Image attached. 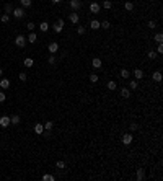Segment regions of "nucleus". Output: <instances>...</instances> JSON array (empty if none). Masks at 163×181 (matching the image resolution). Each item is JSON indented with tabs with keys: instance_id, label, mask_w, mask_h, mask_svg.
I'll return each mask as SVG.
<instances>
[{
	"instance_id": "obj_36",
	"label": "nucleus",
	"mask_w": 163,
	"mask_h": 181,
	"mask_svg": "<svg viewBox=\"0 0 163 181\" xmlns=\"http://www.w3.org/2000/svg\"><path fill=\"white\" fill-rule=\"evenodd\" d=\"M137 85H139V83H137V80H132V82L129 83V87H131V90H135V88H137Z\"/></svg>"
},
{
	"instance_id": "obj_7",
	"label": "nucleus",
	"mask_w": 163,
	"mask_h": 181,
	"mask_svg": "<svg viewBox=\"0 0 163 181\" xmlns=\"http://www.w3.org/2000/svg\"><path fill=\"white\" fill-rule=\"evenodd\" d=\"M91 65H93V69H96V70L103 67V64H101V59H100V57H95V59L91 60Z\"/></svg>"
},
{
	"instance_id": "obj_22",
	"label": "nucleus",
	"mask_w": 163,
	"mask_h": 181,
	"mask_svg": "<svg viewBox=\"0 0 163 181\" xmlns=\"http://www.w3.org/2000/svg\"><path fill=\"white\" fill-rule=\"evenodd\" d=\"M129 75H131V72H129L127 69H122V70H121V77L124 78V80H127V78H129Z\"/></svg>"
},
{
	"instance_id": "obj_38",
	"label": "nucleus",
	"mask_w": 163,
	"mask_h": 181,
	"mask_svg": "<svg viewBox=\"0 0 163 181\" xmlns=\"http://www.w3.org/2000/svg\"><path fill=\"white\" fill-rule=\"evenodd\" d=\"M18 78H20V80H21V82H26V78H28V75H26L25 72H21V73L18 75Z\"/></svg>"
},
{
	"instance_id": "obj_17",
	"label": "nucleus",
	"mask_w": 163,
	"mask_h": 181,
	"mask_svg": "<svg viewBox=\"0 0 163 181\" xmlns=\"http://www.w3.org/2000/svg\"><path fill=\"white\" fill-rule=\"evenodd\" d=\"M121 96H122V98H129V96H131V90H127V88H121Z\"/></svg>"
},
{
	"instance_id": "obj_8",
	"label": "nucleus",
	"mask_w": 163,
	"mask_h": 181,
	"mask_svg": "<svg viewBox=\"0 0 163 181\" xmlns=\"http://www.w3.org/2000/svg\"><path fill=\"white\" fill-rule=\"evenodd\" d=\"M132 140H134V139H132L131 134H124V135H122V144H124V145H131Z\"/></svg>"
},
{
	"instance_id": "obj_27",
	"label": "nucleus",
	"mask_w": 163,
	"mask_h": 181,
	"mask_svg": "<svg viewBox=\"0 0 163 181\" xmlns=\"http://www.w3.org/2000/svg\"><path fill=\"white\" fill-rule=\"evenodd\" d=\"M108 88H109V90H116V88H117V83L114 82V80H111V82H108Z\"/></svg>"
},
{
	"instance_id": "obj_25",
	"label": "nucleus",
	"mask_w": 163,
	"mask_h": 181,
	"mask_svg": "<svg viewBox=\"0 0 163 181\" xmlns=\"http://www.w3.org/2000/svg\"><path fill=\"white\" fill-rule=\"evenodd\" d=\"M88 78H90V82H91V83H96V82L100 80V77H98L96 73H90V77H88Z\"/></svg>"
},
{
	"instance_id": "obj_30",
	"label": "nucleus",
	"mask_w": 163,
	"mask_h": 181,
	"mask_svg": "<svg viewBox=\"0 0 163 181\" xmlns=\"http://www.w3.org/2000/svg\"><path fill=\"white\" fill-rule=\"evenodd\" d=\"M153 39H155L157 42H161V41H163V34H161V33H157V34H155V38H153Z\"/></svg>"
},
{
	"instance_id": "obj_24",
	"label": "nucleus",
	"mask_w": 163,
	"mask_h": 181,
	"mask_svg": "<svg viewBox=\"0 0 163 181\" xmlns=\"http://www.w3.org/2000/svg\"><path fill=\"white\" fill-rule=\"evenodd\" d=\"M25 67H33V64H34V60L31 59V57H28V59H25Z\"/></svg>"
},
{
	"instance_id": "obj_35",
	"label": "nucleus",
	"mask_w": 163,
	"mask_h": 181,
	"mask_svg": "<svg viewBox=\"0 0 163 181\" xmlns=\"http://www.w3.org/2000/svg\"><path fill=\"white\" fill-rule=\"evenodd\" d=\"M42 179H44V181H54L56 178H54L52 175H44V176H42Z\"/></svg>"
},
{
	"instance_id": "obj_15",
	"label": "nucleus",
	"mask_w": 163,
	"mask_h": 181,
	"mask_svg": "<svg viewBox=\"0 0 163 181\" xmlns=\"http://www.w3.org/2000/svg\"><path fill=\"white\" fill-rule=\"evenodd\" d=\"M90 28L91 29H100V21L98 20H91L90 21Z\"/></svg>"
},
{
	"instance_id": "obj_9",
	"label": "nucleus",
	"mask_w": 163,
	"mask_h": 181,
	"mask_svg": "<svg viewBox=\"0 0 163 181\" xmlns=\"http://www.w3.org/2000/svg\"><path fill=\"white\" fill-rule=\"evenodd\" d=\"M47 49H49L51 54H56V52L59 51V44H57V42H51L49 46H47Z\"/></svg>"
},
{
	"instance_id": "obj_2",
	"label": "nucleus",
	"mask_w": 163,
	"mask_h": 181,
	"mask_svg": "<svg viewBox=\"0 0 163 181\" xmlns=\"http://www.w3.org/2000/svg\"><path fill=\"white\" fill-rule=\"evenodd\" d=\"M64 20H57L56 21V25L54 26H52V29H54V33H57V34H59V33H62V29H64Z\"/></svg>"
},
{
	"instance_id": "obj_23",
	"label": "nucleus",
	"mask_w": 163,
	"mask_h": 181,
	"mask_svg": "<svg viewBox=\"0 0 163 181\" xmlns=\"http://www.w3.org/2000/svg\"><path fill=\"white\" fill-rule=\"evenodd\" d=\"M3 8H5V13H7V15H10V13L13 12V5H12V3H5V7H3Z\"/></svg>"
},
{
	"instance_id": "obj_46",
	"label": "nucleus",
	"mask_w": 163,
	"mask_h": 181,
	"mask_svg": "<svg viewBox=\"0 0 163 181\" xmlns=\"http://www.w3.org/2000/svg\"><path fill=\"white\" fill-rule=\"evenodd\" d=\"M2 73H3V69H2V67H0V75H2Z\"/></svg>"
},
{
	"instance_id": "obj_29",
	"label": "nucleus",
	"mask_w": 163,
	"mask_h": 181,
	"mask_svg": "<svg viewBox=\"0 0 163 181\" xmlns=\"http://www.w3.org/2000/svg\"><path fill=\"white\" fill-rule=\"evenodd\" d=\"M20 2H21V5H23V8L31 7V0H20Z\"/></svg>"
},
{
	"instance_id": "obj_40",
	"label": "nucleus",
	"mask_w": 163,
	"mask_h": 181,
	"mask_svg": "<svg viewBox=\"0 0 163 181\" xmlns=\"http://www.w3.org/2000/svg\"><path fill=\"white\" fill-rule=\"evenodd\" d=\"M47 62H49L51 65H54V64H56V57L51 54V56H49V59H47Z\"/></svg>"
},
{
	"instance_id": "obj_3",
	"label": "nucleus",
	"mask_w": 163,
	"mask_h": 181,
	"mask_svg": "<svg viewBox=\"0 0 163 181\" xmlns=\"http://www.w3.org/2000/svg\"><path fill=\"white\" fill-rule=\"evenodd\" d=\"M69 5H70V8H72L73 12H78L82 8V2H80V0H70Z\"/></svg>"
},
{
	"instance_id": "obj_33",
	"label": "nucleus",
	"mask_w": 163,
	"mask_h": 181,
	"mask_svg": "<svg viewBox=\"0 0 163 181\" xmlns=\"http://www.w3.org/2000/svg\"><path fill=\"white\" fill-rule=\"evenodd\" d=\"M103 7H104V8H106V10H109V8H111V7H113V3H111V2H109V0H104V2H103Z\"/></svg>"
},
{
	"instance_id": "obj_39",
	"label": "nucleus",
	"mask_w": 163,
	"mask_h": 181,
	"mask_svg": "<svg viewBox=\"0 0 163 181\" xmlns=\"http://www.w3.org/2000/svg\"><path fill=\"white\" fill-rule=\"evenodd\" d=\"M26 28H28V29H29V31H33V29H34V28H36V25H34V23H33V21H29V23H28V25H26Z\"/></svg>"
},
{
	"instance_id": "obj_26",
	"label": "nucleus",
	"mask_w": 163,
	"mask_h": 181,
	"mask_svg": "<svg viewBox=\"0 0 163 181\" xmlns=\"http://www.w3.org/2000/svg\"><path fill=\"white\" fill-rule=\"evenodd\" d=\"M109 26H111V25H109V21H106V20H104V21H100V28H103V29H108Z\"/></svg>"
},
{
	"instance_id": "obj_13",
	"label": "nucleus",
	"mask_w": 163,
	"mask_h": 181,
	"mask_svg": "<svg viewBox=\"0 0 163 181\" xmlns=\"http://www.w3.org/2000/svg\"><path fill=\"white\" fill-rule=\"evenodd\" d=\"M134 77H135V80H142V78H144V72L140 69H135L134 70Z\"/></svg>"
},
{
	"instance_id": "obj_18",
	"label": "nucleus",
	"mask_w": 163,
	"mask_h": 181,
	"mask_svg": "<svg viewBox=\"0 0 163 181\" xmlns=\"http://www.w3.org/2000/svg\"><path fill=\"white\" fill-rule=\"evenodd\" d=\"M135 178H137L139 181L145 178V171H144V168H139V170H137V176H135Z\"/></svg>"
},
{
	"instance_id": "obj_32",
	"label": "nucleus",
	"mask_w": 163,
	"mask_h": 181,
	"mask_svg": "<svg viewBox=\"0 0 163 181\" xmlns=\"http://www.w3.org/2000/svg\"><path fill=\"white\" fill-rule=\"evenodd\" d=\"M56 166H57V168H59V170H64V168H65V163H64L62 160H59V162L56 163Z\"/></svg>"
},
{
	"instance_id": "obj_4",
	"label": "nucleus",
	"mask_w": 163,
	"mask_h": 181,
	"mask_svg": "<svg viewBox=\"0 0 163 181\" xmlns=\"http://www.w3.org/2000/svg\"><path fill=\"white\" fill-rule=\"evenodd\" d=\"M12 13H13V16H15V18H18V20H20V18H23V16L26 15L25 10H23V7H21V8H13V12H12Z\"/></svg>"
},
{
	"instance_id": "obj_20",
	"label": "nucleus",
	"mask_w": 163,
	"mask_h": 181,
	"mask_svg": "<svg viewBox=\"0 0 163 181\" xmlns=\"http://www.w3.org/2000/svg\"><path fill=\"white\" fill-rule=\"evenodd\" d=\"M10 122L12 124H20V116H16V114L10 116Z\"/></svg>"
},
{
	"instance_id": "obj_12",
	"label": "nucleus",
	"mask_w": 163,
	"mask_h": 181,
	"mask_svg": "<svg viewBox=\"0 0 163 181\" xmlns=\"http://www.w3.org/2000/svg\"><path fill=\"white\" fill-rule=\"evenodd\" d=\"M34 132H36L38 135H41V134H44V126H42V124H39V122H38V124L34 126Z\"/></svg>"
},
{
	"instance_id": "obj_10",
	"label": "nucleus",
	"mask_w": 163,
	"mask_h": 181,
	"mask_svg": "<svg viewBox=\"0 0 163 181\" xmlns=\"http://www.w3.org/2000/svg\"><path fill=\"white\" fill-rule=\"evenodd\" d=\"M69 18H70V21H72V23H73V25H77V23H78V21H80V16H78V13H77V12H73V13H70V16H69Z\"/></svg>"
},
{
	"instance_id": "obj_21",
	"label": "nucleus",
	"mask_w": 163,
	"mask_h": 181,
	"mask_svg": "<svg viewBox=\"0 0 163 181\" xmlns=\"http://www.w3.org/2000/svg\"><path fill=\"white\" fill-rule=\"evenodd\" d=\"M124 8H126L127 12H132V10H134V3H132V2H129V0H127V2L124 3Z\"/></svg>"
},
{
	"instance_id": "obj_5",
	"label": "nucleus",
	"mask_w": 163,
	"mask_h": 181,
	"mask_svg": "<svg viewBox=\"0 0 163 181\" xmlns=\"http://www.w3.org/2000/svg\"><path fill=\"white\" fill-rule=\"evenodd\" d=\"M100 10H101V7H100L98 2H91L90 3V12L91 13H100Z\"/></svg>"
},
{
	"instance_id": "obj_16",
	"label": "nucleus",
	"mask_w": 163,
	"mask_h": 181,
	"mask_svg": "<svg viewBox=\"0 0 163 181\" xmlns=\"http://www.w3.org/2000/svg\"><path fill=\"white\" fill-rule=\"evenodd\" d=\"M39 29H41L42 33H46L47 29H49V23H47V21H42V23L39 25Z\"/></svg>"
},
{
	"instance_id": "obj_41",
	"label": "nucleus",
	"mask_w": 163,
	"mask_h": 181,
	"mask_svg": "<svg viewBox=\"0 0 163 181\" xmlns=\"http://www.w3.org/2000/svg\"><path fill=\"white\" fill-rule=\"evenodd\" d=\"M163 52V44L161 42H158V49H157V54H161Z\"/></svg>"
},
{
	"instance_id": "obj_28",
	"label": "nucleus",
	"mask_w": 163,
	"mask_h": 181,
	"mask_svg": "<svg viewBox=\"0 0 163 181\" xmlns=\"http://www.w3.org/2000/svg\"><path fill=\"white\" fill-rule=\"evenodd\" d=\"M42 126H44V131H51V129H52V127H54V124H52V122H51V121H47V122H46V124H42Z\"/></svg>"
},
{
	"instance_id": "obj_44",
	"label": "nucleus",
	"mask_w": 163,
	"mask_h": 181,
	"mask_svg": "<svg viewBox=\"0 0 163 181\" xmlns=\"http://www.w3.org/2000/svg\"><path fill=\"white\" fill-rule=\"evenodd\" d=\"M148 28H157V23H155V21H148Z\"/></svg>"
},
{
	"instance_id": "obj_19",
	"label": "nucleus",
	"mask_w": 163,
	"mask_h": 181,
	"mask_svg": "<svg viewBox=\"0 0 163 181\" xmlns=\"http://www.w3.org/2000/svg\"><path fill=\"white\" fill-rule=\"evenodd\" d=\"M26 41H29V42H33V44H34V42L38 41V36H36V34H34V33L31 31V33H29V36H28V39H26Z\"/></svg>"
},
{
	"instance_id": "obj_43",
	"label": "nucleus",
	"mask_w": 163,
	"mask_h": 181,
	"mask_svg": "<svg viewBox=\"0 0 163 181\" xmlns=\"http://www.w3.org/2000/svg\"><path fill=\"white\" fill-rule=\"evenodd\" d=\"M5 93H3V91H0V103H3V101H5Z\"/></svg>"
},
{
	"instance_id": "obj_42",
	"label": "nucleus",
	"mask_w": 163,
	"mask_h": 181,
	"mask_svg": "<svg viewBox=\"0 0 163 181\" xmlns=\"http://www.w3.org/2000/svg\"><path fill=\"white\" fill-rule=\"evenodd\" d=\"M129 129H131V131H137V129H139V126H137V124H135V122H132V124H131V127H129Z\"/></svg>"
},
{
	"instance_id": "obj_37",
	"label": "nucleus",
	"mask_w": 163,
	"mask_h": 181,
	"mask_svg": "<svg viewBox=\"0 0 163 181\" xmlns=\"http://www.w3.org/2000/svg\"><path fill=\"white\" fill-rule=\"evenodd\" d=\"M157 51H150V52H148V59H157Z\"/></svg>"
},
{
	"instance_id": "obj_11",
	"label": "nucleus",
	"mask_w": 163,
	"mask_h": 181,
	"mask_svg": "<svg viewBox=\"0 0 163 181\" xmlns=\"http://www.w3.org/2000/svg\"><path fill=\"white\" fill-rule=\"evenodd\" d=\"M0 88H2V90L10 88V80H8V78H2V80H0Z\"/></svg>"
},
{
	"instance_id": "obj_1",
	"label": "nucleus",
	"mask_w": 163,
	"mask_h": 181,
	"mask_svg": "<svg viewBox=\"0 0 163 181\" xmlns=\"http://www.w3.org/2000/svg\"><path fill=\"white\" fill-rule=\"evenodd\" d=\"M26 42H28V41H26V38L23 36V34H18V36L15 38V44H16L18 47H25Z\"/></svg>"
},
{
	"instance_id": "obj_45",
	"label": "nucleus",
	"mask_w": 163,
	"mask_h": 181,
	"mask_svg": "<svg viewBox=\"0 0 163 181\" xmlns=\"http://www.w3.org/2000/svg\"><path fill=\"white\" fill-rule=\"evenodd\" d=\"M52 2H54V3H60V2H62V0H52Z\"/></svg>"
},
{
	"instance_id": "obj_31",
	"label": "nucleus",
	"mask_w": 163,
	"mask_h": 181,
	"mask_svg": "<svg viewBox=\"0 0 163 181\" xmlns=\"http://www.w3.org/2000/svg\"><path fill=\"white\" fill-rule=\"evenodd\" d=\"M85 31H86L85 26H78V28H77V33L80 34V36H82V34H85Z\"/></svg>"
},
{
	"instance_id": "obj_6",
	"label": "nucleus",
	"mask_w": 163,
	"mask_h": 181,
	"mask_svg": "<svg viewBox=\"0 0 163 181\" xmlns=\"http://www.w3.org/2000/svg\"><path fill=\"white\" fill-rule=\"evenodd\" d=\"M0 126H2V127H8V126H10V116H2V118H0Z\"/></svg>"
},
{
	"instance_id": "obj_14",
	"label": "nucleus",
	"mask_w": 163,
	"mask_h": 181,
	"mask_svg": "<svg viewBox=\"0 0 163 181\" xmlns=\"http://www.w3.org/2000/svg\"><path fill=\"white\" fill-rule=\"evenodd\" d=\"M152 78H153V80H155V82H161V72H160V70H157V72H153Z\"/></svg>"
},
{
	"instance_id": "obj_34",
	"label": "nucleus",
	"mask_w": 163,
	"mask_h": 181,
	"mask_svg": "<svg viewBox=\"0 0 163 181\" xmlns=\"http://www.w3.org/2000/svg\"><path fill=\"white\" fill-rule=\"evenodd\" d=\"M8 20H10V15H2V18H0V21H2V23H8Z\"/></svg>"
}]
</instances>
